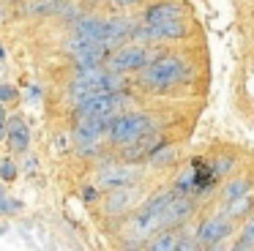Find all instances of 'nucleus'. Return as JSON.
<instances>
[{
  "mask_svg": "<svg viewBox=\"0 0 254 251\" xmlns=\"http://www.w3.org/2000/svg\"><path fill=\"white\" fill-rule=\"evenodd\" d=\"M189 79V63L178 55H156L145 68H139V85L148 90H170Z\"/></svg>",
  "mask_w": 254,
  "mask_h": 251,
  "instance_id": "nucleus-1",
  "label": "nucleus"
},
{
  "mask_svg": "<svg viewBox=\"0 0 254 251\" xmlns=\"http://www.w3.org/2000/svg\"><path fill=\"white\" fill-rule=\"evenodd\" d=\"M153 128V120L148 118L145 112H121L112 118L110 128H107V136H110L112 145H128L137 136H142L145 131Z\"/></svg>",
  "mask_w": 254,
  "mask_h": 251,
  "instance_id": "nucleus-2",
  "label": "nucleus"
},
{
  "mask_svg": "<svg viewBox=\"0 0 254 251\" xmlns=\"http://www.w3.org/2000/svg\"><path fill=\"white\" fill-rule=\"evenodd\" d=\"M156 58V52H150L142 44H123V47L112 49V55L107 58V68L118 71V74H126V71H139Z\"/></svg>",
  "mask_w": 254,
  "mask_h": 251,
  "instance_id": "nucleus-3",
  "label": "nucleus"
},
{
  "mask_svg": "<svg viewBox=\"0 0 254 251\" xmlns=\"http://www.w3.org/2000/svg\"><path fill=\"white\" fill-rule=\"evenodd\" d=\"M232 232V218L227 213H213L197 227V246L199 249H221V240H227Z\"/></svg>",
  "mask_w": 254,
  "mask_h": 251,
  "instance_id": "nucleus-4",
  "label": "nucleus"
},
{
  "mask_svg": "<svg viewBox=\"0 0 254 251\" xmlns=\"http://www.w3.org/2000/svg\"><path fill=\"white\" fill-rule=\"evenodd\" d=\"M191 216H194V202H191V196L175 191V196H172V199L167 202V207L161 210L159 224H161V229H175V227L189 224V218H191Z\"/></svg>",
  "mask_w": 254,
  "mask_h": 251,
  "instance_id": "nucleus-5",
  "label": "nucleus"
},
{
  "mask_svg": "<svg viewBox=\"0 0 254 251\" xmlns=\"http://www.w3.org/2000/svg\"><path fill=\"white\" fill-rule=\"evenodd\" d=\"M139 169L131 167V164H110V167L99 169V178H96V186L99 188H121V186H131L137 183Z\"/></svg>",
  "mask_w": 254,
  "mask_h": 251,
  "instance_id": "nucleus-6",
  "label": "nucleus"
},
{
  "mask_svg": "<svg viewBox=\"0 0 254 251\" xmlns=\"http://www.w3.org/2000/svg\"><path fill=\"white\" fill-rule=\"evenodd\" d=\"M156 145H159V134H156V128H150V131H145L142 136H137L134 142H128V145H123V161H128V164H134V161H139V158H148L150 153L156 150Z\"/></svg>",
  "mask_w": 254,
  "mask_h": 251,
  "instance_id": "nucleus-7",
  "label": "nucleus"
},
{
  "mask_svg": "<svg viewBox=\"0 0 254 251\" xmlns=\"http://www.w3.org/2000/svg\"><path fill=\"white\" fill-rule=\"evenodd\" d=\"M137 196H139V188H134V186H121V188H112L110 196H107V213H112V216L126 213L128 207L137 202Z\"/></svg>",
  "mask_w": 254,
  "mask_h": 251,
  "instance_id": "nucleus-8",
  "label": "nucleus"
},
{
  "mask_svg": "<svg viewBox=\"0 0 254 251\" xmlns=\"http://www.w3.org/2000/svg\"><path fill=\"white\" fill-rule=\"evenodd\" d=\"M74 33L82 38H90V41H104L107 36V19H99V16H82L74 25Z\"/></svg>",
  "mask_w": 254,
  "mask_h": 251,
  "instance_id": "nucleus-9",
  "label": "nucleus"
},
{
  "mask_svg": "<svg viewBox=\"0 0 254 251\" xmlns=\"http://www.w3.org/2000/svg\"><path fill=\"white\" fill-rule=\"evenodd\" d=\"M178 246H181V232L175 229H159L156 235H150L148 243H145V249L150 251H175Z\"/></svg>",
  "mask_w": 254,
  "mask_h": 251,
  "instance_id": "nucleus-10",
  "label": "nucleus"
},
{
  "mask_svg": "<svg viewBox=\"0 0 254 251\" xmlns=\"http://www.w3.org/2000/svg\"><path fill=\"white\" fill-rule=\"evenodd\" d=\"M181 14H183L181 5L172 3V0H167V3H156V5H150V8L145 11V22H148V25H161V22L175 19V16H181Z\"/></svg>",
  "mask_w": 254,
  "mask_h": 251,
  "instance_id": "nucleus-11",
  "label": "nucleus"
},
{
  "mask_svg": "<svg viewBox=\"0 0 254 251\" xmlns=\"http://www.w3.org/2000/svg\"><path fill=\"white\" fill-rule=\"evenodd\" d=\"M6 128H8V142H11V150H14V153H25V150H28L30 134H28V126H25V120H22V118H11Z\"/></svg>",
  "mask_w": 254,
  "mask_h": 251,
  "instance_id": "nucleus-12",
  "label": "nucleus"
},
{
  "mask_svg": "<svg viewBox=\"0 0 254 251\" xmlns=\"http://www.w3.org/2000/svg\"><path fill=\"white\" fill-rule=\"evenodd\" d=\"M246 191H252V178L249 175H235V178H230L224 183V188H221V202H232L238 199L241 194H246Z\"/></svg>",
  "mask_w": 254,
  "mask_h": 251,
  "instance_id": "nucleus-13",
  "label": "nucleus"
},
{
  "mask_svg": "<svg viewBox=\"0 0 254 251\" xmlns=\"http://www.w3.org/2000/svg\"><path fill=\"white\" fill-rule=\"evenodd\" d=\"M254 207V194L252 191H246V194H241L238 199H232V202H227L224 205V213L235 221V218H243V216H249V210Z\"/></svg>",
  "mask_w": 254,
  "mask_h": 251,
  "instance_id": "nucleus-14",
  "label": "nucleus"
},
{
  "mask_svg": "<svg viewBox=\"0 0 254 251\" xmlns=\"http://www.w3.org/2000/svg\"><path fill=\"white\" fill-rule=\"evenodd\" d=\"M232 249H235V251H249V249H254V213L246 218V224H243L238 240L232 243Z\"/></svg>",
  "mask_w": 254,
  "mask_h": 251,
  "instance_id": "nucleus-15",
  "label": "nucleus"
},
{
  "mask_svg": "<svg viewBox=\"0 0 254 251\" xmlns=\"http://www.w3.org/2000/svg\"><path fill=\"white\" fill-rule=\"evenodd\" d=\"M150 164H156V167H161V164H170V161H175L178 158V153H175V147H156L153 153H150Z\"/></svg>",
  "mask_w": 254,
  "mask_h": 251,
  "instance_id": "nucleus-16",
  "label": "nucleus"
},
{
  "mask_svg": "<svg viewBox=\"0 0 254 251\" xmlns=\"http://www.w3.org/2000/svg\"><path fill=\"white\" fill-rule=\"evenodd\" d=\"M232 167H235V161L230 156H219L213 161V178H227L232 172Z\"/></svg>",
  "mask_w": 254,
  "mask_h": 251,
  "instance_id": "nucleus-17",
  "label": "nucleus"
},
{
  "mask_svg": "<svg viewBox=\"0 0 254 251\" xmlns=\"http://www.w3.org/2000/svg\"><path fill=\"white\" fill-rule=\"evenodd\" d=\"M0 178L3 180H14L17 178V164L11 158H0Z\"/></svg>",
  "mask_w": 254,
  "mask_h": 251,
  "instance_id": "nucleus-18",
  "label": "nucleus"
},
{
  "mask_svg": "<svg viewBox=\"0 0 254 251\" xmlns=\"http://www.w3.org/2000/svg\"><path fill=\"white\" fill-rule=\"evenodd\" d=\"M14 98H17V93H14L11 87H8V85H0V101L6 104V101H14Z\"/></svg>",
  "mask_w": 254,
  "mask_h": 251,
  "instance_id": "nucleus-19",
  "label": "nucleus"
},
{
  "mask_svg": "<svg viewBox=\"0 0 254 251\" xmlns=\"http://www.w3.org/2000/svg\"><path fill=\"white\" fill-rule=\"evenodd\" d=\"M112 3L118 5V8H131V5H137V3H142V0H112Z\"/></svg>",
  "mask_w": 254,
  "mask_h": 251,
  "instance_id": "nucleus-20",
  "label": "nucleus"
},
{
  "mask_svg": "<svg viewBox=\"0 0 254 251\" xmlns=\"http://www.w3.org/2000/svg\"><path fill=\"white\" fill-rule=\"evenodd\" d=\"M85 199H96V188H85Z\"/></svg>",
  "mask_w": 254,
  "mask_h": 251,
  "instance_id": "nucleus-21",
  "label": "nucleus"
},
{
  "mask_svg": "<svg viewBox=\"0 0 254 251\" xmlns=\"http://www.w3.org/2000/svg\"><path fill=\"white\" fill-rule=\"evenodd\" d=\"M0 123H6V107H3V101H0Z\"/></svg>",
  "mask_w": 254,
  "mask_h": 251,
  "instance_id": "nucleus-22",
  "label": "nucleus"
},
{
  "mask_svg": "<svg viewBox=\"0 0 254 251\" xmlns=\"http://www.w3.org/2000/svg\"><path fill=\"white\" fill-rule=\"evenodd\" d=\"M3 136H8V128H6V123H0V139Z\"/></svg>",
  "mask_w": 254,
  "mask_h": 251,
  "instance_id": "nucleus-23",
  "label": "nucleus"
},
{
  "mask_svg": "<svg viewBox=\"0 0 254 251\" xmlns=\"http://www.w3.org/2000/svg\"><path fill=\"white\" fill-rule=\"evenodd\" d=\"M3 58H6V49H3V47H0V60H3Z\"/></svg>",
  "mask_w": 254,
  "mask_h": 251,
  "instance_id": "nucleus-24",
  "label": "nucleus"
},
{
  "mask_svg": "<svg viewBox=\"0 0 254 251\" xmlns=\"http://www.w3.org/2000/svg\"><path fill=\"white\" fill-rule=\"evenodd\" d=\"M3 196H6V194H3V191H0V199H3Z\"/></svg>",
  "mask_w": 254,
  "mask_h": 251,
  "instance_id": "nucleus-25",
  "label": "nucleus"
},
{
  "mask_svg": "<svg viewBox=\"0 0 254 251\" xmlns=\"http://www.w3.org/2000/svg\"><path fill=\"white\" fill-rule=\"evenodd\" d=\"M0 16H3V11H0Z\"/></svg>",
  "mask_w": 254,
  "mask_h": 251,
  "instance_id": "nucleus-26",
  "label": "nucleus"
}]
</instances>
